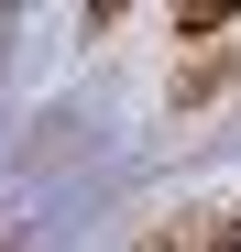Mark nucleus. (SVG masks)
Instances as JSON below:
<instances>
[{
    "mask_svg": "<svg viewBox=\"0 0 241 252\" xmlns=\"http://www.w3.org/2000/svg\"><path fill=\"white\" fill-rule=\"evenodd\" d=\"M143 252H241V208H186V220H165Z\"/></svg>",
    "mask_w": 241,
    "mask_h": 252,
    "instance_id": "f03ea898",
    "label": "nucleus"
},
{
    "mask_svg": "<svg viewBox=\"0 0 241 252\" xmlns=\"http://www.w3.org/2000/svg\"><path fill=\"white\" fill-rule=\"evenodd\" d=\"M241 88V33H209V44H176V77H165V99L176 110H219Z\"/></svg>",
    "mask_w": 241,
    "mask_h": 252,
    "instance_id": "f257e3e1",
    "label": "nucleus"
}]
</instances>
